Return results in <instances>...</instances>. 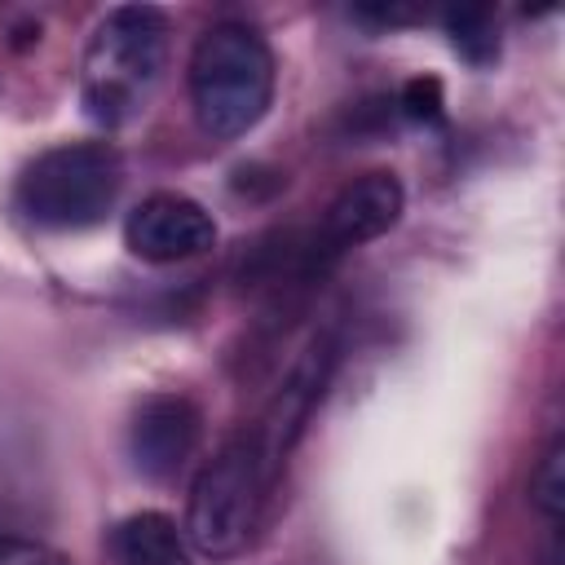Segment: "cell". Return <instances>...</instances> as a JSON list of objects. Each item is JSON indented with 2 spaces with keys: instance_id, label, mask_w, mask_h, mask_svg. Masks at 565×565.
I'll list each match as a JSON object with an SVG mask.
<instances>
[{
  "instance_id": "obj_2",
  "label": "cell",
  "mask_w": 565,
  "mask_h": 565,
  "mask_svg": "<svg viewBox=\"0 0 565 565\" xmlns=\"http://www.w3.org/2000/svg\"><path fill=\"white\" fill-rule=\"evenodd\" d=\"M274 49L247 22H212L190 53V106L212 141L252 132L274 102Z\"/></svg>"
},
{
  "instance_id": "obj_5",
  "label": "cell",
  "mask_w": 565,
  "mask_h": 565,
  "mask_svg": "<svg viewBox=\"0 0 565 565\" xmlns=\"http://www.w3.org/2000/svg\"><path fill=\"white\" fill-rule=\"evenodd\" d=\"M402 207H406V190L393 172H362L358 181H349L322 212V225L313 230V238L305 243V265H309V278L322 274L331 260H340L344 252L388 234L397 221H402Z\"/></svg>"
},
{
  "instance_id": "obj_6",
  "label": "cell",
  "mask_w": 565,
  "mask_h": 565,
  "mask_svg": "<svg viewBox=\"0 0 565 565\" xmlns=\"http://www.w3.org/2000/svg\"><path fill=\"white\" fill-rule=\"evenodd\" d=\"M335 358H340V353H335V340H331V335H313L309 349H305V353L296 358V366L287 371V380L278 384V393L269 397L260 424L252 428L269 481L282 472V463H287V455L296 450V441H300V433H305L313 406L322 402V393H327V384H331V371H335Z\"/></svg>"
},
{
  "instance_id": "obj_3",
  "label": "cell",
  "mask_w": 565,
  "mask_h": 565,
  "mask_svg": "<svg viewBox=\"0 0 565 565\" xmlns=\"http://www.w3.org/2000/svg\"><path fill=\"white\" fill-rule=\"evenodd\" d=\"M124 185L119 150L106 141H66L35 154L18 177V207L44 230H88L97 225Z\"/></svg>"
},
{
  "instance_id": "obj_4",
  "label": "cell",
  "mask_w": 565,
  "mask_h": 565,
  "mask_svg": "<svg viewBox=\"0 0 565 565\" xmlns=\"http://www.w3.org/2000/svg\"><path fill=\"white\" fill-rule=\"evenodd\" d=\"M269 472L260 463V450H256V437L252 433H238L230 437L194 477L190 486V512H185V539L212 556V561H225V556H238L252 534H256V521H260V503H265V490H269Z\"/></svg>"
},
{
  "instance_id": "obj_11",
  "label": "cell",
  "mask_w": 565,
  "mask_h": 565,
  "mask_svg": "<svg viewBox=\"0 0 565 565\" xmlns=\"http://www.w3.org/2000/svg\"><path fill=\"white\" fill-rule=\"evenodd\" d=\"M530 503L556 525L561 521V508H565V441L561 433L543 446L534 472H530Z\"/></svg>"
},
{
  "instance_id": "obj_13",
  "label": "cell",
  "mask_w": 565,
  "mask_h": 565,
  "mask_svg": "<svg viewBox=\"0 0 565 565\" xmlns=\"http://www.w3.org/2000/svg\"><path fill=\"white\" fill-rule=\"evenodd\" d=\"M0 565H71L62 552L26 539H0Z\"/></svg>"
},
{
  "instance_id": "obj_1",
  "label": "cell",
  "mask_w": 565,
  "mask_h": 565,
  "mask_svg": "<svg viewBox=\"0 0 565 565\" xmlns=\"http://www.w3.org/2000/svg\"><path fill=\"white\" fill-rule=\"evenodd\" d=\"M168 66V18L150 4L110 9L84 49L79 102L93 124L124 128L146 115Z\"/></svg>"
},
{
  "instance_id": "obj_7",
  "label": "cell",
  "mask_w": 565,
  "mask_h": 565,
  "mask_svg": "<svg viewBox=\"0 0 565 565\" xmlns=\"http://www.w3.org/2000/svg\"><path fill=\"white\" fill-rule=\"evenodd\" d=\"M124 243L146 265H177L216 247V221L199 199L177 190H154L128 212Z\"/></svg>"
},
{
  "instance_id": "obj_12",
  "label": "cell",
  "mask_w": 565,
  "mask_h": 565,
  "mask_svg": "<svg viewBox=\"0 0 565 565\" xmlns=\"http://www.w3.org/2000/svg\"><path fill=\"white\" fill-rule=\"evenodd\" d=\"M402 110H406V119H415V124H441V115H446L441 79H433V75L411 79V84L402 88Z\"/></svg>"
},
{
  "instance_id": "obj_9",
  "label": "cell",
  "mask_w": 565,
  "mask_h": 565,
  "mask_svg": "<svg viewBox=\"0 0 565 565\" xmlns=\"http://www.w3.org/2000/svg\"><path fill=\"white\" fill-rule=\"evenodd\" d=\"M106 552L115 565H190V539L168 512H132L115 521Z\"/></svg>"
},
{
  "instance_id": "obj_10",
  "label": "cell",
  "mask_w": 565,
  "mask_h": 565,
  "mask_svg": "<svg viewBox=\"0 0 565 565\" xmlns=\"http://www.w3.org/2000/svg\"><path fill=\"white\" fill-rule=\"evenodd\" d=\"M446 31H450V44L463 62L486 66L499 57V22L490 9H459L446 18Z\"/></svg>"
},
{
  "instance_id": "obj_8",
  "label": "cell",
  "mask_w": 565,
  "mask_h": 565,
  "mask_svg": "<svg viewBox=\"0 0 565 565\" xmlns=\"http://www.w3.org/2000/svg\"><path fill=\"white\" fill-rule=\"evenodd\" d=\"M203 437V415L190 397L181 393H150L137 402L132 424H128V455L132 468L150 481H168L177 477Z\"/></svg>"
}]
</instances>
